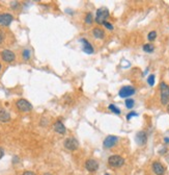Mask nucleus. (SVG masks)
Listing matches in <instances>:
<instances>
[{
	"mask_svg": "<svg viewBox=\"0 0 169 175\" xmlns=\"http://www.w3.org/2000/svg\"><path fill=\"white\" fill-rule=\"evenodd\" d=\"M1 57H2L3 61H6V63H12V61H15L16 56L12 51L6 49V50H3L1 52Z\"/></svg>",
	"mask_w": 169,
	"mask_h": 175,
	"instance_id": "obj_11",
	"label": "nucleus"
},
{
	"mask_svg": "<svg viewBox=\"0 0 169 175\" xmlns=\"http://www.w3.org/2000/svg\"><path fill=\"white\" fill-rule=\"evenodd\" d=\"M63 145L67 150L74 151V150H77L78 147H79V142H78L77 139H75V138H67V140L64 141Z\"/></svg>",
	"mask_w": 169,
	"mask_h": 175,
	"instance_id": "obj_4",
	"label": "nucleus"
},
{
	"mask_svg": "<svg viewBox=\"0 0 169 175\" xmlns=\"http://www.w3.org/2000/svg\"><path fill=\"white\" fill-rule=\"evenodd\" d=\"M160 92H161V102L163 105H166L169 102V86L165 82L160 83Z\"/></svg>",
	"mask_w": 169,
	"mask_h": 175,
	"instance_id": "obj_2",
	"label": "nucleus"
},
{
	"mask_svg": "<svg viewBox=\"0 0 169 175\" xmlns=\"http://www.w3.org/2000/svg\"><path fill=\"white\" fill-rule=\"evenodd\" d=\"M80 42L83 44L82 50L85 53H87V54H92L93 52H95V49H93V47L92 46V44H90L87 40H85V39H81Z\"/></svg>",
	"mask_w": 169,
	"mask_h": 175,
	"instance_id": "obj_13",
	"label": "nucleus"
},
{
	"mask_svg": "<svg viewBox=\"0 0 169 175\" xmlns=\"http://www.w3.org/2000/svg\"><path fill=\"white\" fill-rule=\"evenodd\" d=\"M103 25H104V26H105L107 29H109V30H113V25H112V24H110L109 22H107V21H106Z\"/></svg>",
	"mask_w": 169,
	"mask_h": 175,
	"instance_id": "obj_24",
	"label": "nucleus"
},
{
	"mask_svg": "<svg viewBox=\"0 0 169 175\" xmlns=\"http://www.w3.org/2000/svg\"><path fill=\"white\" fill-rule=\"evenodd\" d=\"M54 130L57 132V134H60V135H64L67 131L66 129V126L63 125V123L61 121H56L54 124Z\"/></svg>",
	"mask_w": 169,
	"mask_h": 175,
	"instance_id": "obj_14",
	"label": "nucleus"
},
{
	"mask_svg": "<svg viewBox=\"0 0 169 175\" xmlns=\"http://www.w3.org/2000/svg\"><path fill=\"white\" fill-rule=\"evenodd\" d=\"M105 175H110V174H109V173H106Z\"/></svg>",
	"mask_w": 169,
	"mask_h": 175,
	"instance_id": "obj_35",
	"label": "nucleus"
},
{
	"mask_svg": "<svg viewBox=\"0 0 169 175\" xmlns=\"http://www.w3.org/2000/svg\"><path fill=\"white\" fill-rule=\"evenodd\" d=\"M152 171H154V173L156 175H164L165 174V167L162 165L160 162H154L152 163Z\"/></svg>",
	"mask_w": 169,
	"mask_h": 175,
	"instance_id": "obj_9",
	"label": "nucleus"
},
{
	"mask_svg": "<svg viewBox=\"0 0 169 175\" xmlns=\"http://www.w3.org/2000/svg\"><path fill=\"white\" fill-rule=\"evenodd\" d=\"M0 71H1V65H0Z\"/></svg>",
	"mask_w": 169,
	"mask_h": 175,
	"instance_id": "obj_34",
	"label": "nucleus"
},
{
	"mask_svg": "<svg viewBox=\"0 0 169 175\" xmlns=\"http://www.w3.org/2000/svg\"><path fill=\"white\" fill-rule=\"evenodd\" d=\"M108 164L112 168H121L125 164V158L119 155H111L108 158Z\"/></svg>",
	"mask_w": 169,
	"mask_h": 175,
	"instance_id": "obj_3",
	"label": "nucleus"
},
{
	"mask_svg": "<svg viewBox=\"0 0 169 175\" xmlns=\"http://www.w3.org/2000/svg\"><path fill=\"white\" fill-rule=\"evenodd\" d=\"M133 94H135V89L130 86L122 87L118 92V95L119 97H122V98H128V97L132 96Z\"/></svg>",
	"mask_w": 169,
	"mask_h": 175,
	"instance_id": "obj_6",
	"label": "nucleus"
},
{
	"mask_svg": "<svg viewBox=\"0 0 169 175\" xmlns=\"http://www.w3.org/2000/svg\"><path fill=\"white\" fill-rule=\"evenodd\" d=\"M16 105H17V108L20 109L21 112H29L32 109L31 103L25 99H19L17 103H16Z\"/></svg>",
	"mask_w": 169,
	"mask_h": 175,
	"instance_id": "obj_5",
	"label": "nucleus"
},
{
	"mask_svg": "<svg viewBox=\"0 0 169 175\" xmlns=\"http://www.w3.org/2000/svg\"><path fill=\"white\" fill-rule=\"evenodd\" d=\"M167 109H168V112H169V104H168V108H167Z\"/></svg>",
	"mask_w": 169,
	"mask_h": 175,
	"instance_id": "obj_33",
	"label": "nucleus"
},
{
	"mask_svg": "<svg viewBox=\"0 0 169 175\" xmlns=\"http://www.w3.org/2000/svg\"><path fill=\"white\" fill-rule=\"evenodd\" d=\"M22 175H37V174H35L34 172H32V171H25Z\"/></svg>",
	"mask_w": 169,
	"mask_h": 175,
	"instance_id": "obj_26",
	"label": "nucleus"
},
{
	"mask_svg": "<svg viewBox=\"0 0 169 175\" xmlns=\"http://www.w3.org/2000/svg\"><path fill=\"white\" fill-rule=\"evenodd\" d=\"M17 6H18V2H12V8H17Z\"/></svg>",
	"mask_w": 169,
	"mask_h": 175,
	"instance_id": "obj_29",
	"label": "nucleus"
},
{
	"mask_svg": "<svg viewBox=\"0 0 169 175\" xmlns=\"http://www.w3.org/2000/svg\"><path fill=\"white\" fill-rule=\"evenodd\" d=\"M44 175H52V174H50V173H45Z\"/></svg>",
	"mask_w": 169,
	"mask_h": 175,
	"instance_id": "obj_32",
	"label": "nucleus"
},
{
	"mask_svg": "<svg viewBox=\"0 0 169 175\" xmlns=\"http://www.w3.org/2000/svg\"><path fill=\"white\" fill-rule=\"evenodd\" d=\"M117 141H118V138L116 137V135H108V137L104 140L103 146H104V148H107V149L112 148L113 146H115V144L117 143Z\"/></svg>",
	"mask_w": 169,
	"mask_h": 175,
	"instance_id": "obj_7",
	"label": "nucleus"
},
{
	"mask_svg": "<svg viewBox=\"0 0 169 175\" xmlns=\"http://www.w3.org/2000/svg\"><path fill=\"white\" fill-rule=\"evenodd\" d=\"M92 34L93 37L96 39H100V40H102L105 37V32H104L103 29H101L100 27H95L92 29Z\"/></svg>",
	"mask_w": 169,
	"mask_h": 175,
	"instance_id": "obj_16",
	"label": "nucleus"
},
{
	"mask_svg": "<svg viewBox=\"0 0 169 175\" xmlns=\"http://www.w3.org/2000/svg\"><path fill=\"white\" fill-rule=\"evenodd\" d=\"M14 20V17L11 14H0V25L8 26Z\"/></svg>",
	"mask_w": 169,
	"mask_h": 175,
	"instance_id": "obj_10",
	"label": "nucleus"
},
{
	"mask_svg": "<svg viewBox=\"0 0 169 175\" xmlns=\"http://www.w3.org/2000/svg\"><path fill=\"white\" fill-rule=\"evenodd\" d=\"M2 40H3V38H2V34H0V44H1V42H2Z\"/></svg>",
	"mask_w": 169,
	"mask_h": 175,
	"instance_id": "obj_31",
	"label": "nucleus"
},
{
	"mask_svg": "<svg viewBox=\"0 0 169 175\" xmlns=\"http://www.w3.org/2000/svg\"><path fill=\"white\" fill-rule=\"evenodd\" d=\"M11 120L9 113L3 108H0V122H7Z\"/></svg>",
	"mask_w": 169,
	"mask_h": 175,
	"instance_id": "obj_15",
	"label": "nucleus"
},
{
	"mask_svg": "<svg viewBox=\"0 0 169 175\" xmlns=\"http://www.w3.org/2000/svg\"><path fill=\"white\" fill-rule=\"evenodd\" d=\"M147 83L151 87H152L155 85V75L154 74H151V75L147 77Z\"/></svg>",
	"mask_w": 169,
	"mask_h": 175,
	"instance_id": "obj_22",
	"label": "nucleus"
},
{
	"mask_svg": "<svg viewBox=\"0 0 169 175\" xmlns=\"http://www.w3.org/2000/svg\"><path fill=\"white\" fill-rule=\"evenodd\" d=\"M85 168L89 172H96V171L99 169V163H97L96 160L90 158V160H87L85 162Z\"/></svg>",
	"mask_w": 169,
	"mask_h": 175,
	"instance_id": "obj_8",
	"label": "nucleus"
},
{
	"mask_svg": "<svg viewBox=\"0 0 169 175\" xmlns=\"http://www.w3.org/2000/svg\"><path fill=\"white\" fill-rule=\"evenodd\" d=\"M156 38H157V32H156V31H151V32H149V34H147L148 41H154Z\"/></svg>",
	"mask_w": 169,
	"mask_h": 175,
	"instance_id": "obj_23",
	"label": "nucleus"
},
{
	"mask_svg": "<svg viewBox=\"0 0 169 175\" xmlns=\"http://www.w3.org/2000/svg\"><path fill=\"white\" fill-rule=\"evenodd\" d=\"M166 152H167V148L164 147L163 149H161V150L159 151V153H160V154H164V153H166Z\"/></svg>",
	"mask_w": 169,
	"mask_h": 175,
	"instance_id": "obj_27",
	"label": "nucleus"
},
{
	"mask_svg": "<svg viewBox=\"0 0 169 175\" xmlns=\"http://www.w3.org/2000/svg\"><path fill=\"white\" fill-rule=\"evenodd\" d=\"M146 142H147V135H146L145 131H139L136 135V143L140 146H143Z\"/></svg>",
	"mask_w": 169,
	"mask_h": 175,
	"instance_id": "obj_12",
	"label": "nucleus"
},
{
	"mask_svg": "<svg viewBox=\"0 0 169 175\" xmlns=\"http://www.w3.org/2000/svg\"><path fill=\"white\" fill-rule=\"evenodd\" d=\"M109 17V11L106 8H100L97 9L96 13V19L95 21L97 24H104L107 20V18Z\"/></svg>",
	"mask_w": 169,
	"mask_h": 175,
	"instance_id": "obj_1",
	"label": "nucleus"
},
{
	"mask_svg": "<svg viewBox=\"0 0 169 175\" xmlns=\"http://www.w3.org/2000/svg\"><path fill=\"white\" fill-rule=\"evenodd\" d=\"M143 50L145 51V52H148V53H152V51L155 50V46L152 44H145L143 46Z\"/></svg>",
	"mask_w": 169,
	"mask_h": 175,
	"instance_id": "obj_17",
	"label": "nucleus"
},
{
	"mask_svg": "<svg viewBox=\"0 0 169 175\" xmlns=\"http://www.w3.org/2000/svg\"><path fill=\"white\" fill-rule=\"evenodd\" d=\"M137 116H138L137 113H135V112H131V113H130V114L127 115V120H130V119L132 118V117H137Z\"/></svg>",
	"mask_w": 169,
	"mask_h": 175,
	"instance_id": "obj_25",
	"label": "nucleus"
},
{
	"mask_svg": "<svg viewBox=\"0 0 169 175\" xmlns=\"http://www.w3.org/2000/svg\"><path fill=\"white\" fill-rule=\"evenodd\" d=\"M108 109H109L111 112L114 113V114H116V115H119V114H121V109H119L117 108V106H115V104H110Z\"/></svg>",
	"mask_w": 169,
	"mask_h": 175,
	"instance_id": "obj_18",
	"label": "nucleus"
},
{
	"mask_svg": "<svg viewBox=\"0 0 169 175\" xmlns=\"http://www.w3.org/2000/svg\"><path fill=\"white\" fill-rule=\"evenodd\" d=\"M164 142H165L166 144H168V143H169V138H165V139H164Z\"/></svg>",
	"mask_w": 169,
	"mask_h": 175,
	"instance_id": "obj_30",
	"label": "nucleus"
},
{
	"mask_svg": "<svg viewBox=\"0 0 169 175\" xmlns=\"http://www.w3.org/2000/svg\"><path fill=\"white\" fill-rule=\"evenodd\" d=\"M30 50L29 49H25L24 51H23V53H22V56H23V58L25 61H28L29 58H30Z\"/></svg>",
	"mask_w": 169,
	"mask_h": 175,
	"instance_id": "obj_21",
	"label": "nucleus"
},
{
	"mask_svg": "<svg viewBox=\"0 0 169 175\" xmlns=\"http://www.w3.org/2000/svg\"><path fill=\"white\" fill-rule=\"evenodd\" d=\"M126 106H127V109H133V106H134V103L135 101L133 100L132 98H128L126 100Z\"/></svg>",
	"mask_w": 169,
	"mask_h": 175,
	"instance_id": "obj_19",
	"label": "nucleus"
},
{
	"mask_svg": "<svg viewBox=\"0 0 169 175\" xmlns=\"http://www.w3.org/2000/svg\"><path fill=\"white\" fill-rule=\"evenodd\" d=\"M3 155H4V150H3L1 147H0V158H1Z\"/></svg>",
	"mask_w": 169,
	"mask_h": 175,
	"instance_id": "obj_28",
	"label": "nucleus"
},
{
	"mask_svg": "<svg viewBox=\"0 0 169 175\" xmlns=\"http://www.w3.org/2000/svg\"><path fill=\"white\" fill-rule=\"evenodd\" d=\"M84 21H85V23H86V24H88V25L92 24V22H93L92 15L90 14V13H89V14H87V15H86V17H85V20H84Z\"/></svg>",
	"mask_w": 169,
	"mask_h": 175,
	"instance_id": "obj_20",
	"label": "nucleus"
}]
</instances>
